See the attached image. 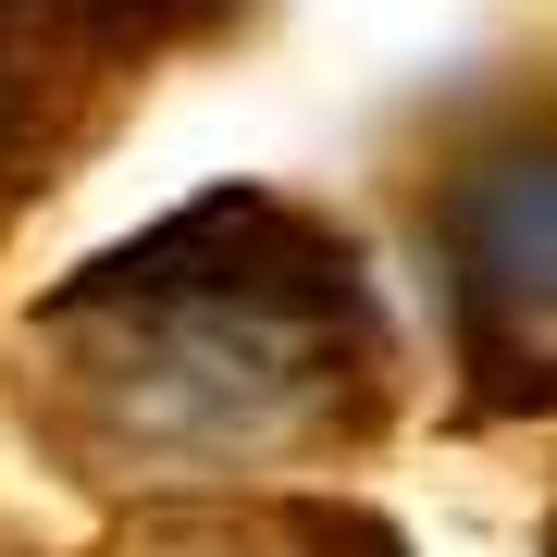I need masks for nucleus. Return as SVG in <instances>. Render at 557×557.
<instances>
[{"instance_id":"nucleus-2","label":"nucleus","mask_w":557,"mask_h":557,"mask_svg":"<svg viewBox=\"0 0 557 557\" xmlns=\"http://www.w3.org/2000/svg\"><path fill=\"white\" fill-rule=\"evenodd\" d=\"M384 211L434 298L458 434L557 421V25L483 50L384 137Z\"/></svg>"},{"instance_id":"nucleus-5","label":"nucleus","mask_w":557,"mask_h":557,"mask_svg":"<svg viewBox=\"0 0 557 557\" xmlns=\"http://www.w3.org/2000/svg\"><path fill=\"white\" fill-rule=\"evenodd\" d=\"M533 545H545V557H557V496H545V533H533Z\"/></svg>"},{"instance_id":"nucleus-3","label":"nucleus","mask_w":557,"mask_h":557,"mask_svg":"<svg viewBox=\"0 0 557 557\" xmlns=\"http://www.w3.org/2000/svg\"><path fill=\"white\" fill-rule=\"evenodd\" d=\"M273 0H0V236L100 161L174 62L236 50Z\"/></svg>"},{"instance_id":"nucleus-1","label":"nucleus","mask_w":557,"mask_h":557,"mask_svg":"<svg viewBox=\"0 0 557 557\" xmlns=\"http://www.w3.org/2000/svg\"><path fill=\"white\" fill-rule=\"evenodd\" d=\"M0 421L100 520L310 496L409 434V322L347 211L199 186L0 322Z\"/></svg>"},{"instance_id":"nucleus-4","label":"nucleus","mask_w":557,"mask_h":557,"mask_svg":"<svg viewBox=\"0 0 557 557\" xmlns=\"http://www.w3.org/2000/svg\"><path fill=\"white\" fill-rule=\"evenodd\" d=\"M87 557H409V533L359 496H186L100 520Z\"/></svg>"}]
</instances>
